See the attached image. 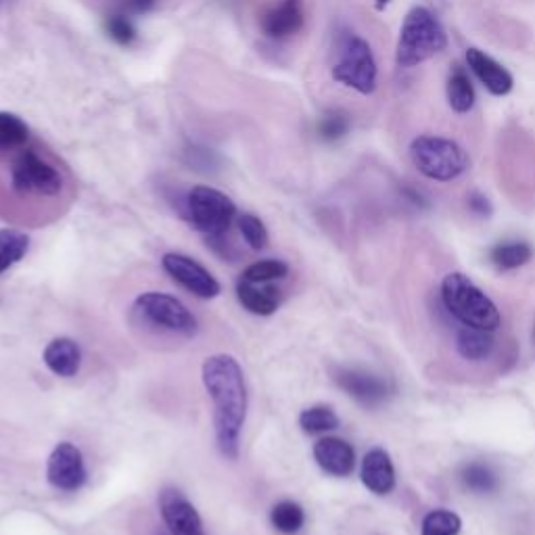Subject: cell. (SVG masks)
I'll use <instances>...</instances> for the list:
<instances>
[{
    "mask_svg": "<svg viewBox=\"0 0 535 535\" xmlns=\"http://www.w3.org/2000/svg\"><path fill=\"white\" fill-rule=\"evenodd\" d=\"M30 237L15 228H0V274H5L17 262L26 258Z\"/></svg>",
    "mask_w": 535,
    "mask_h": 535,
    "instance_id": "44dd1931",
    "label": "cell"
},
{
    "mask_svg": "<svg viewBox=\"0 0 535 535\" xmlns=\"http://www.w3.org/2000/svg\"><path fill=\"white\" fill-rule=\"evenodd\" d=\"M239 230H241V235L245 239V243L255 249V251H262L268 247V228L266 224L258 218V216H253V214H243L239 218Z\"/></svg>",
    "mask_w": 535,
    "mask_h": 535,
    "instance_id": "f546056e",
    "label": "cell"
},
{
    "mask_svg": "<svg viewBox=\"0 0 535 535\" xmlns=\"http://www.w3.org/2000/svg\"><path fill=\"white\" fill-rule=\"evenodd\" d=\"M205 391L214 402L216 444L224 458L237 460L241 452V433L247 418V385L239 362L218 354L207 358L201 368Z\"/></svg>",
    "mask_w": 535,
    "mask_h": 535,
    "instance_id": "6da1fadb",
    "label": "cell"
},
{
    "mask_svg": "<svg viewBox=\"0 0 535 535\" xmlns=\"http://www.w3.org/2000/svg\"><path fill=\"white\" fill-rule=\"evenodd\" d=\"M350 126H352L350 115H347L343 109H329L318 122V134L322 141L337 143L347 132H350Z\"/></svg>",
    "mask_w": 535,
    "mask_h": 535,
    "instance_id": "83f0119b",
    "label": "cell"
},
{
    "mask_svg": "<svg viewBox=\"0 0 535 535\" xmlns=\"http://www.w3.org/2000/svg\"><path fill=\"white\" fill-rule=\"evenodd\" d=\"M414 168L435 182H452L469 170V155L452 138L421 134L410 143Z\"/></svg>",
    "mask_w": 535,
    "mask_h": 535,
    "instance_id": "277c9868",
    "label": "cell"
},
{
    "mask_svg": "<svg viewBox=\"0 0 535 535\" xmlns=\"http://www.w3.org/2000/svg\"><path fill=\"white\" fill-rule=\"evenodd\" d=\"M46 479H49L55 490L78 492L88 479L82 452L74 444H69V441H61L51 452L49 462H46Z\"/></svg>",
    "mask_w": 535,
    "mask_h": 535,
    "instance_id": "9c48e42d",
    "label": "cell"
},
{
    "mask_svg": "<svg viewBox=\"0 0 535 535\" xmlns=\"http://www.w3.org/2000/svg\"><path fill=\"white\" fill-rule=\"evenodd\" d=\"M182 216L212 243L224 239L232 220L237 218V205L212 186H195L184 199Z\"/></svg>",
    "mask_w": 535,
    "mask_h": 535,
    "instance_id": "5b68a950",
    "label": "cell"
},
{
    "mask_svg": "<svg viewBox=\"0 0 535 535\" xmlns=\"http://www.w3.org/2000/svg\"><path fill=\"white\" fill-rule=\"evenodd\" d=\"M375 3H377L379 9H383V7H387L391 3V0H375Z\"/></svg>",
    "mask_w": 535,
    "mask_h": 535,
    "instance_id": "836d02e7",
    "label": "cell"
},
{
    "mask_svg": "<svg viewBox=\"0 0 535 535\" xmlns=\"http://www.w3.org/2000/svg\"><path fill=\"white\" fill-rule=\"evenodd\" d=\"M446 95H448V103H450L452 111H456V113H469L475 107L477 95H475L473 82L469 78L467 69H464L460 63H454L450 69Z\"/></svg>",
    "mask_w": 535,
    "mask_h": 535,
    "instance_id": "d6986e66",
    "label": "cell"
},
{
    "mask_svg": "<svg viewBox=\"0 0 535 535\" xmlns=\"http://www.w3.org/2000/svg\"><path fill=\"white\" fill-rule=\"evenodd\" d=\"M299 427L308 435L329 433L339 427V416L331 406H312L299 414Z\"/></svg>",
    "mask_w": 535,
    "mask_h": 535,
    "instance_id": "484cf974",
    "label": "cell"
},
{
    "mask_svg": "<svg viewBox=\"0 0 535 535\" xmlns=\"http://www.w3.org/2000/svg\"><path fill=\"white\" fill-rule=\"evenodd\" d=\"M153 3H155V0H128V7L132 11H136V13H145V11H149L153 7Z\"/></svg>",
    "mask_w": 535,
    "mask_h": 535,
    "instance_id": "d6a6232c",
    "label": "cell"
},
{
    "mask_svg": "<svg viewBox=\"0 0 535 535\" xmlns=\"http://www.w3.org/2000/svg\"><path fill=\"white\" fill-rule=\"evenodd\" d=\"M333 80L368 97L377 90L379 67L372 46L358 34H345L333 63Z\"/></svg>",
    "mask_w": 535,
    "mask_h": 535,
    "instance_id": "8992f818",
    "label": "cell"
},
{
    "mask_svg": "<svg viewBox=\"0 0 535 535\" xmlns=\"http://www.w3.org/2000/svg\"><path fill=\"white\" fill-rule=\"evenodd\" d=\"M270 521H272L276 531H281L285 535H293V533L301 531V527H304L306 513H304V508H301L297 502L283 500V502H278L272 508Z\"/></svg>",
    "mask_w": 535,
    "mask_h": 535,
    "instance_id": "cb8c5ba5",
    "label": "cell"
},
{
    "mask_svg": "<svg viewBox=\"0 0 535 535\" xmlns=\"http://www.w3.org/2000/svg\"><path fill=\"white\" fill-rule=\"evenodd\" d=\"M448 49V34L427 7H412L400 28L395 63L404 69L416 67Z\"/></svg>",
    "mask_w": 535,
    "mask_h": 535,
    "instance_id": "7a4b0ae2",
    "label": "cell"
},
{
    "mask_svg": "<svg viewBox=\"0 0 535 535\" xmlns=\"http://www.w3.org/2000/svg\"><path fill=\"white\" fill-rule=\"evenodd\" d=\"M362 483L366 490L377 496H385L393 492L395 487V469L389 454L381 448L370 450L364 460H362V471H360Z\"/></svg>",
    "mask_w": 535,
    "mask_h": 535,
    "instance_id": "2e32d148",
    "label": "cell"
},
{
    "mask_svg": "<svg viewBox=\"0 0 535 535\" xmlns=\"http://www.w3.org/2000/svg\"><path fill=\"white\" fill-rule=\"evenodd\" d=\"M460 481L464 487H467V490L475 494H492L500 485L498 475L487 467V464H481V462L467 464V467H464L460 473Z\"/></svg>",
    "mask_w": 535,
    "mask_h": 535,
    "instance_id": "d4e9b609",
    "label": "cell"
},
{
    "mask_svg": "<svg viewBox=\"0 0 535 535\" xmlns=\"http://www.w3.org/2000/svg\"><path fill=\"white\" fill-rule=\"evenodd\" d=\"M11 184L19 195L55 197L63 189V178L44 157L34 151H23L13 164Z\"/></svg>",
    "mask_w": 535,
    "mask_h": 535,
    "instance_id": "ba28073f",
    "label": "cell"
},
{
    "mask_svg": "<svg viewBox=\"0 0 535 535\" xmlns=\"http://www.w3.org/2000/svg\"><path fill=\"white\" fill-rule=\"evenodd\" d=\"M456 347H458V352H460V356L464 360L481 362V360H487L492 356V352H494V337H492V333H487V331L464 327L458 333Z\"/></svg>",
    "mask_w": 535,
    "mask_h": 535,
    "instance_id": "ffe728a7",
    "label": "cell"
},
{
    "mask_svg": "<svg viewBox=\"0 0 535 535\" xmlns=\"http://www.w3.org/2000/svg\"><path fill=\"white\" fill-rule=\"evenodd\" d=\"M159 535H170V533H159Z\"/></svg>",
    "mask_w": 535,
    "mask_h": 535,
    "instance_id": "e575fe53",
    "label": "cell"
},
{
    "mask_svg": "<svg viewBox=\"0 0 535 535\" xmlns=\"http://www.w3.org/2000/svg\"><path fill=\"white\" fill-rule=\"evenodd\" d=\"M314 458L318 467L333 477H347L354 473L356 452L339 437H322L314 444Z\"/></svg>",
    "mask_w": 535,
    "mask_h": 535,
    "instance_id": "9a60e30c",
    "label": "cell"
},
{
    "mask_svg": "<svg viewBox=\"0 0 535 535\" xmlns=\"http://www.w3.org/2000/svg\"><path fill=\"white\" fill-rule=\"evenodd\" d=\"M28 138H30V128L19 115L0 111V153L21 149L28 143Z\"/></svg>",
    "mask_w": 535,
    "mask_h": 535,
    "instance_id": "603a6c76",
    "label": "cell"
},
{
    "mask_svg": "<svg viewBox=\"0 0 535 535\" xmlns=\"http://www.w3.org/2000/svg\"><path fill=\"white\" fill-rule=\"evenodd\" d=\"M159 513L170 535H205L197 508L176 487H164L159 492Z\"/></svg>",
    "mask_w": 535,
    "mask_h": 535,
    "instance_id": "8fae6325",
    "label": "cell"
},
{
    "mask_svg": "<svg viewBox=\"0 0 535 535\" xmlns=\"http://www.w3.org/2000/svg\"><path fill=\"white\" fill-rule=\"evenodd\" d=\"M161 266L174 278V281L184 287L189 293L201 299H214L220 295L222 287L214 278V274L205 270L197 260L182 253H166Z\"/></svg>",
    "mask_w": 535,
    "mask_h": 535,
    "instance_id": "30bf717a",
    "label": "cell"
},
{
    "mask_svg": "<svg viewBox=\"0 0 535 535\" xmlns=\"http://www.w3.org/2000/svg\"><path fill=\"white\" fill-rule=\"evenodd\" d=\"M105 30L109 38L118 42L120 46H130L138 38L134 23L126 15H109L105 21Z\"/></svg>",
    "mask_w": 535,
    "mask_h": 535,
    "instance_id": "4dcf8cb0",
    "label": "cell"
},
{
    "mask_svg": "<svg viewBox=\"0 0 535 535\" xmlns=\"http://www.w3.org/2000/svg\"><path fill=\"white\" fill-rule=\"evenodd\" d=\"M237 297L241 306L255 316H272L281 306V293L270 285H255L239 278Z\"/></svg>",
    "mask_w": 535,
    "mask_h": 535,
    "instance_id": "ac0fdd59",
    "label": "cell"
},
{
    "mask_svg": "<svg viewBox=\"0 0 535 535\" xmlns=\"http://www.w3.org/2000/svg\"><path fill=\"white\" fill-rule=\"evenodd\" d=\"M42 360H44L46 368L53 372V375L63 377V379H72L78 375V370H80L82 350L74 339L59 337L44 347Z\"/></svg>",
    "mask_w": 535,
    "mask_h": 535,
    "instance_id": "e0dca14e",
    "label": "cell"
},
{
    "mask_svg": "<svg viewBox=\"0 0 535 535\" xmlns=\"http://www.w3.org/2000/svg\"><path fill=\"white\" fill-rule=\"evenodd\" d=\"M462 521L452 510H433L423 521V535H458Z\"/></svg>",
    "mask_w": 535,
    "mask_h": 535,
    "instance_id": "f1b7e54d",
    "label": "cell"
},
{
    "mask_svg": "<svg viewBox=\"0 0 535 535\" xmlns=\"http://www.w3.org/2000/svg\"><path fill=\"white\" fill-rule=\"evenodd\" d=\"M467 65L471 72L477 76V80L487 88V92L494 97H506L515 86V78L508 69L498 63L494 57L479 49L467 51Z\"/></svg>",
    "mask_w": 535,
    "mask_h": 535,
    "instance_id": "5bb4252c",
    "label": "cell"
},
{
    "mask_svg": "<svg viewBox=\"0 0 535 535\" xmlns=\"http://www.w3.org/2000/svg\"><path fill=\"white\" fill-rule=\"evenodd\" d=\"M469 207H471V212L477 214L479 218L492 216V203L487 201V197L481 195V193H473V195L469 197Z\"/></svg>",
    "mask_w": 535,
    "mask_h": 535,
    "instance_id": "1f68e13d",
    "label": "cell"
},
{
    "mask_svg": "<svg viewBox=\"0 0 535 535\" xmlns=\"http://www.w3.org/2000/svg\"><path fill=\"white\" fill-rule=\"evenodd\" d=\"M333 379L350 398L364 406H377L385 402L391 393V387L385 379L358 368H337Z\"/></svg>",
    "mask_w": 535,
    "mask_h": 535,
    "instance_id": "7c38bea8",
    "label": "cell"
},
{
    "mask_svg": "<svg viewBox=\"0 0 535 535\" xmlns=\"http://www.w3.org/2000/svg\"><path fill=\"white\" fill-rule=\"evenodd\" d=\"M289 276V264L283 260H262L247 266L241 278L255 285H270L272 281H283Z\"/></svg>",
    "mask_w": 535,
    "mask_h": 535,
    "instance_id": "4316f807",
    "label": "cell"
},
{
    "mask_svg": "<svg viewBox=\"0 0 535 535\" xmlns=\"http://www.w3.org/2000/svg\"><path fill=\"white\" fill-rule=\"evenodd\" d=\"M306 23L304 0H281L262 17V32L272 40H285L301 32Z\"/></svg>",
    "mask_w": 535,
    "mask_h": 535,
    "instance_id": "4fadbf2b",
    "label": "cell"
},
{
    "mask_svg": "<svg viewBox=\"0 0 535 535\" xmlns=\"http://www.w3.org/2000/svg\"><path fill=\"white\" fill-rule=\"evenodd\" d=\"M441 299H444L446 310L464 327L481 329L487 333H494L500 327V310L469 276L460 272L448 274L444 283H441Z\"/></svg>",
    "mask_w": 535,
    "mask_h": 535,
    "instance_id": "3957f363",
    "label": "cell"
},
{
    "mask_svg": "<svg viewBox=\"0 0 535 535\" xmlns=\"http://www.w3.org/2000/svg\"><path fill=\"white\" fill-rule=\"evenodd\" d=\"M134 312L145 322L153 324V327L164 329L168 333H176L182 337H191L197 333V318L180 299L168 293L149 291L138 295L134 301Z\"/></svg>",
    "mask_w": 535,
    "mask_h": 535,
    "instance_id": "52a82bcc",
    "label": "cell"
},
{
    "mask_svg": "<svg viewBox=\"0 0 535 535\" xmlns=\"http://www.w3.org/2000/svg\"><path fill=\"white\" fill-rule=\"evenodd\" d=\"M533 258V247L525 241H506L498 243L492 253L490 260L498 270H515L525 266Z\"/></svg>",
    "mask_w": 535,
    "mask_h": 535,
    "instance_id": "7402d4cb",
    "label": "cell"
}]
</instances>
